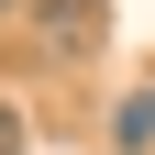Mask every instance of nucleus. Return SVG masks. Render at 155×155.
I'll return each instance as SVG.
<instances>
[{
    "mask_svg": "<svg viewBox=\"0 0 155 155\" xmlns=\"http://www.w3.org/2000/svg\"><path fill=\"white\" fill-rule=\"evenodd\" d=\"M111 144H122V155H144V144H155V89H133V100L111 111Z\"/></svg>",
    "mask_w": 155,
    "mask_h": 155,
    "instance_id": "nucleus-2",
    "label": "nucleus"
},
{
    "mask_svg": "<svg viewBox=\"0 0 155 155\" xmlns=\"http://www.w3.org/2000/svg\"><path fill=\"white\" fill-rule=\"evenodd\" d=\"M0 11H11V0H0Z\"/></svg>",
    "mask_w": 155,
    "mask_h": 155,
    "instance_id": "nucleus-4",
    "label": "nucleus"
},
{
    "mask_svg": "<svg viewBox=\"0 0 155 155\" xmlns=\"http://www.w3.org/2000/svg\"><path fill=\"white\" fill-rule=\"evenodd\" d=\"M33 45L78 67V55H100V45H111V11H100V0H33Z\"/></svg>",
    "mask_w": 155,
    "mask_h": 155,
    "instance_id": "nucleus-1",
    "label": "nucleus"
},
{
    "mask_svg": "<svg viewBox=\"0 0 155 155\" xmlns=\"http://www.w3.org/2000/svg\"><path fill=\"white\" fill-rule=\"evenodd\" d=\"M33 144V122H22V100H0V155H22Z\"/></svg>",
    "mask_w": 155,
    "mask_h": 155,
    "instance_id": "nucleus-3",
    "label": "nucleus"
}]
</instances>
